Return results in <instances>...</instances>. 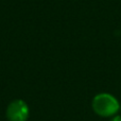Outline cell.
Segmentation results:
<instances>
[{"instance_id": "2", "label": "cell", "mask_w": 121, "mask_h": 121, "mask_svg": "<svg viewBox=\"0 0 121 121\" xmlns=\"http://www.w3.org/2000/svg\"><path fill=\"white\" fill-rule=\"evenodd\" d=\"M29 117V107L23 100H14L6 108V118L9 121H27Z\"/></svg>"}, {"instance_id": "3", "label": "cell", "mask_w": 121, "mask_h": 121, "mask_svg": "<svg viewBox=\"0 0 121 121\" xmlns=\"http://www.w3.org/2000/svg\"><path fill=\"white\" fill-rule=\"evenodd\" d=\"M109 121H121V115H115V116H113Z\"/></svg>"}, {"instance_id": "4", "label": "cell", "mask_w": 121, "mask_h": 121, "mask_svg": "<svg viewBox=\"0 0 121 121\" xmlns=\"http://www.w3.org/2000/svg\"><path fill=\"white\" fill-rule=\"evenodd\" d=\"M119 112H120V113H121V104H120V111H119Z\"/></svg>"}, {"instance_id": "1", "label": "cell", "mask_w": 121, "mask_h": 121, "mask_svg": "<svg viewBox=\"0 0 121 121\" xmlns=\"http://www.w3.org/2000/svg\"><path fill=\"white\" fill-rule=\"evenodd\" d=\"M91 106L94 112L101 117H113L120 111V103L116 97L108 92H101L92 99Z\"/></svg>"}]
</instances>
